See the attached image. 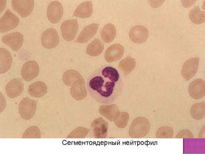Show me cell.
Listing matches in <instances>:
<instances>
[{"instance_id": "obj_1", "label": "cell", "mask_w": 205, "mask_h": 154, "mask_svg": "<svg viewBox=\"0 0 205 154\" xmlns=\"http://www.w3.org/2000/svg\"><path fill=\"white\" fill-rule=\"evenodd\" d=\"M87 88L90 95L97 102L110 104L120 95L123 88L122 79L115 68L106 66L94 71L88 77Z\"/></svg>"}, {"instance_id": "obj_2", "label": "cell", "mask_w": 205, "mask_h": 154, "mask_svg": "<svg viewBox=\"0 0 205 154\" xmlns=\"http://www.w3.org/2000/svg\"><path fill=\"white\" fill-rule=\"evenodd\" d=\"M37 101L30 99L28 97L24 98L19 105V114L23 119L27 120L32 118L36 109Z\"/></svg>"}, {"instance_id": "obj_3", "label": "cell", "mask_w": 205, "mask_h": 154, "mask_svg": "<svg viewBox=\"0 0 205 154\" xmlns=\"http://www.w3.org/2000/svg\"><path fill=\"white\" fill-rule=\"evenodd\" d=\"M41 42L45 48L51 49L55 47L58 44L59 37L57 31L53 28H49L42 34Z\"/></svg>"}, {"instance_id": "obj_4", "label": "cell", "mask_w": 205, "mask_h": 154, "mask_svg": "<svg viewBox=\"0 0 205 154\" xmlns=\"http://www.w3.org/2000/svg\"><path fill=\"white\" fill-rule=\"evenodd\" d=\"M19 22L17 17L7 9L0 19V32L3 33L15 28Z\"/></svg>"}, {"instance_id": "obj_5", "label": "cell", "mask_w": 205, "mask_h": 154, "mask_svg": "<svg viewBox=\"0 0 205 154\" xmlns=\"http://www.w3.org/2000/svg\"><path fill=\"white\" fill-rule=\"evenodd\" d=\"M78 28V23L76 20H68L63 22L60 29L64 39L68 41L72 40L75 36Z\"/></svg>"}, {"instance_id": "obj_6", "label": "cell", "mask_w": 205, "mask_h": 154, "mask_svg": "<svg viewBox=\"0 0 205 154\" xmlns=\"http://www.w3.org/2000/svg\"><path fill=\"white\" fill-rule=\"evenodd\" d=\"M39 72L38 63L35 61L30 60L23 64L21 68V74L24 80L29 81L36 77Z\"/></svg>"}, {"instance_id": "obj_7", "label": "cell", "mask_w": 205, "mask_h": 154, "mask_svg": "<svg viewBox=\"0 0 205 154\" xmlns=\"http://www.w3.org/2000/svg\"><path fill=\"white\" fill-rule=\"evenodd\" d=\"M199 61L198 57L191 58L183 64L181 71L182 76L186 81H188L196 73Z\"/></svg>"}, {"instance_id": "obj_8", "label": "cell", "mask_w": 205, "mask_h": 154, "mask_svg": "<svg viewBox=\"0 0 205 154\" xmlns=\"http://www.w3.org/2000/svg\"><path fill=\"white\" fill-rule=\"evenodd\" d=\"M3 43L7 45L13 51H17L23 42V36L21 33L14 32L3 36L1 38Z\"/></svg>"}, {"instance_id": "obj_9", "label": "cell", "mask_w": 205, "mask_h": 154, "mask_svg": "<svg viewBox=\"0 0 205 154\" xmlns=\"http://www.w3.org/2000/svg\"><path fill=\"white\" fill-rule=\"evenodd\" d=\"M11 2L13 9L22 17L28 16L34 7V1L32 0H13Z\"/></svg>"}, {"instance_id": "obj_10", "label": "cell", "mask_w": 205, "mask_h": 154, "mask_svg": "<svg viewBox=\"0 0 205 154\" xmlns=\"http://www.w3.org/2000/svg\"><path fill=\"white\" fill-rule=\"evenodd\" d=\"M63 13V7L59 2L53 1L49 5L47 15L48 20L51 23H56L58 22L62 18Z\"/></svg>"}, {"instance_id": "obj_11", "label": "cell", "mask_w": 205, "mask_h": 154, "mask_svg": "<svg viewBox=\"0 0 205 154\" xmlns=\"http://www.w3.org/2000/svg\"><path fill=\"white\" fill-rule=\"evenodd\" d=\"M129 35L132 41L134 43L140 44L146 40L149 36V32L147 29L145 27L136 25L131 28Z\"/></svg>"}, {"instance_id": "obj_12", "label": "cell", "mask_w": 205, "mask_h": 154, "mask_svg": "<svg viewBox=\"0 0 205 154\" xmlns=\"http://www.w3.org/2000/svg\"><path fill=\"white\" fill-rule=\"evenodd\" d=\"M23 87V84L21 80L15 78L8 83L5 88V92L9 98H15L21 94Z\"/></svg>"}, {"instance_id": "obj_13", "label": "cell", "mask_w": 205, "mask_h": 154, "mask_svg": "<svg viewBox=\"0 0 205 154\" xmlns=\"http://www.w3.org/2000/svg\"><path fill=\"white\" fill-rule=\"evenodd\" d=\"M190 96L195 99H199L205 94V82L202 79H196L191 82L188 87Z\"/></svg>"}, {"instance_id": "obj_14", "label": "cell", "mask_w": 205, "mask_h": 154, "mask_svg": "<svg viewBox=\"0 0 205 154\" xmlns=\"http://www.w3.org/2000/svg\"><path fill=\"white\" fill-rule=\"evenodd\" d=\"M124 52L123 46L118 44H113L107 49L104 54L105 60L111 62L118 60L122 58Z\"/></svg>"}, {"instance_id": "obj_15", "label": "cell", "mask_w": 205, "mask_h": 154, "mask_svg": "<svg viewBox=\"0 0 205 154\" xmlns=\"http://www.w3.org/2000/svg\"><path fill=\"white\" fill-rule=\"evenodd\" d=\"M99 26V24L95 23L85 27L80 33L76 42L83 43L88 41L95 35Z\"/></svg>"}, {"instance_id": "obj_16", "label": "cell", "mask_w": 205, "mask_h": 154, "mask_svg": "<svg viewBox=\"0 0 205 154\" xmlns=\"http://www.w3.org/2000/svg\"><path fill=\"white\" fill-rule=\"evenodd\" d=\"M11 54L6 49L0 48V73L3 74L7 72L10 68L12 62Z\"/></svg>"}, {"instance_id": "obj_17", "label": "cell", "mask_w": 205, "mask_h": 154, "mask_svg": "<svg viewBox=\"0 0 205 154\" xmlns=\"http://www.w3.org/2000/svg\"><path fill=\"white\" fill-rule=\"evenodd\" d=\"M93 12V4L91 1L84 2L77 7L73 15L81 18H86L90 16Z\"/></svg>"}, {"instance_id": "obj_18", "label": "cell", "mask_w": 205, "mask_h": 154, "mask_svg": "<svg viewBox=\"0 0 205 154\" xmlns=\"http://www.w3.org/2000/svg\"><path fill=\"white\" fill-rule=\"evenodd\" d=\"M47 87L42 82L38 81L31 84L29 87L28 92L32 96L39 98L44 96L46 93Z\"/></svg>"}, {"instance_id": "obj_19", "label": "cell", "mask_w": 205, "mask_h": 154, "mask_svg": "<svg viewBox=\"0 0 205 154\" xmlns=\"http://www.w3.org/2000/svg\"><path fill=\"white\" fill-rule=\"evenodd\" d=\"M100 34L103 41L106 43L110 42L114 39L116 36L115 27L112 24H107L102 29Z\"/></svg>"}, {"instance_id": "obj_20", "label": "cell", "mask_w": 205, "mask_h": 154, "mask_svg": "<svg viewBox=\"0 0 205 154\" xmlns=\"http://www.w3.org/2000/svg\"><path fill=\"white\" fill-rule=\"evenodd\" d=\"M104 47L103 42L100 39L96 38L87 46L86 52L90 56H97L102 53Z\"/></svg>"}, {"instance_id": "obj_21", "label": "cell", "mask_w": 205, "mask_h": 154, "mask_svg": "<svg viewBox=\"0 0 205 154\" xmlns=\"http://www.w3.org/2000/svg\"><path fill=\"white\" fill-rule=\"evenodd\" d=\"M136 60L130 56H128L119 63L118 67L124 75L128 74L136 66Z\"/></svg>"}, {"instance_id": "obj_22", "label": "cell", "mask_w": 205, "mask_h": 154, "mask_svg": "<svg viewBox=\"0 0 205 154\" xmlns=\"http://www.w3.org/2000/svg\"><path fill=\"white\" fill-rule=\"evenodd\" d=\"M189 16L191 21L196 24L202 23L205 20V12L201 10L199 6L190 10Z\"/></svg>"}, {"instance_id": "obj_23", "label": "cell", "mask_w": 205, "mask_h": 154, "mask_svg": "<svg viewBox=\"0 0 205 154\" xmlns=\"http://www.w3.org/2000/svg\"><path fill=\"white\" fill-rule=\"evenodd\" d=\"M80 74L77 71L70 70L65 71L63 74L62 79L63 82L66 85L70 86L77 79L81 77Z\"/></svg>"}, {"instance_id": "obj_24", "label": "cell", "mask_w": 205, "mask_h": 154, "mask_svg": "<svg viewBox=\"0 0 205 154\" xmlns=\"http://www.w3.org/2000/svg\"><path fill=\"white\" fill-rule=\"evenodd\" d=\"M23 138H40L41 132L39 128L36 126H31L25 131L22 135Z\"/></svg>"}, {"instance_id": "obj_25", "label": "cell", "mask_w": 205, "mask_h": 154, "mask_svg": "<svg viewBox=\"0 0 205 154\" xmlns=\"http://www.w3.org/2000/svg\"><path fill=\"white\" fill-rule=\"evenodd\" d=\"M196 1V0H181L182 5L184 6V7H190L191 5L193 4H194Z\"/></svg>"}]
</instances>
